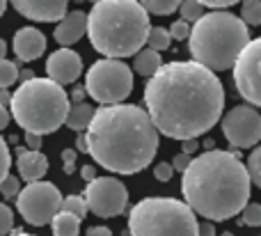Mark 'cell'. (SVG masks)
I'll return each instance as SVG.
<instances>
[{
    "label": "cell",
    "mask_w": 261,
    "mask_h": 236,
    "mask_svg": "<svg viewBox=\"0 0 261 236\" xmlns=\"http://www.w3.org/2000/svg\"><path fill=\"white\" fill-rule=\"evenodd\" d=\"M144 106L158 133L190 140L211 131L225 110V87L211 69L193 62L161 64L144 85Z\"/></svg>",
    "instance_id": "1"
},
{
    "label": "cell",
    "mask_w": 261,
    "mask_h": 236,
    "mask_svg": "<svg viewBox=\"0 0 261 236\" xmlns=\"http://www.w3.org/2000/svg\"><path fill=\"white\" fill-rule=\"evenodd\" d=\"M85 131L87 154L115 174H135L149 168L161 142L147 110L133 103L101 106Z\"/></svg>",
    "instance_id": "2"
},
{
    "label": "cell",
    "mask_w": 261,
    "mask_h": 236,
    "mask_svg": "<svg viewBox=\"0 0 261 236\" xmlns=\"http://www.w3.org/2000/svg\"><path fill=\"white\" fill-rule=\"evenodd\" d=\"M250 186L243 161L220 149L195 156L181 179L186 204L208 223H222L239 216L250 202Z\"/></svg>",
    "instance_id": "3"
},
{
    "label": "cell",
    "mask_w": 261,
    "mask_h": 236,
    "mask_svg": "<svg viewBox=\"0 0 261 236\" xmlns=\"http://www.w3.org/2000/svg\"><path fill=\"white\" fill-rule=\"evenodd\" d=\"M149 14L138 0H99L87 14L92 48L108 60L133 58L147 44Z\"/></svg>",
    "instance_id": "4"
},
{
    "label": "cell",
    "mask_w": 261,
    "mask_h": 236,
    "mask_svg": "<svg viewBox=\"0 0 261 236\" xmlns=\"http://www.w3.org/2000/svg\"><path fill=\"white\" fill-rule=\"evenodd\" d=\"M250 30L241 16L225 9H213L204 14L188 35V50L193 62L216 71H227L234 67L241 50L248 46Z\"/></svg>",
    "instance_id": "5"
},
{
    "label": "cell",
    "mask_w": 261,
    "mask_h": 236,
    "mask_svg": "<svg viewBox=\"0 0 261 236\" xmlns=\"http://www.w3.org/2000/svg\"><path fill=\"white\" fill-rule=\"evenodd\" d=\"M69 94L50 78H30L21 83L9 101V115L25 133L48 136L64 124L69 113Z\"/></svg>",
    "instance_id": "6"
},
{
    "label": "cell",
    "mask_w": 261,
    "mask_h": 236,
    "mask_svg": "<svg viewBox=\"0 0 261 236\" xmlns=\"http://www.w3.org/2000/svg\"><path fill=\"white\" fill-rule=\"evenodd\" d=\"M197 218L174 197H144L130 209V236H197Z\"/></svg>",
    "instance_id": "7"
},
{
    "label": "cell",
    "mask_w": 261,
    "mask_h": 236,
    "mask_svg": "<svg viewBox=\"0 0 261 236\" xmlns=\"http://www.w3.org/2000/svg\"><path fill=\"white\" fill-rule=\"evenodd\" d=\"M85 92L101 106H117L133 92V71L122 60H96L85 76Z\"/></svg>",
    "instance_id": "8"
},
{
    "label": "cell",
    "mask_w": 261,
    "mask_h": 236,
    "mask_svg": "<svg viewBox=\"0 0 261 236\" xmlns=\"http://www.w3.org/2000/svg\"><path fill=\"white\" fill-rule=\"evenodd\" d=\"M16 209L28 225L44 227L62 209V193L50 181H32L18 191Z\"/></svg>",
    "instance_id": "9"
},
{
    "label": "cell",
    "mask_w": 261,
    "mask_h": 236,
    "mask_svg": "<svg viewBox=\"0 0 261 236\" xmlns=\"http://www.w3.org/2000/svg\"><path fill=\"white\" fill-rule=\"evenodd\" d=\"M85 204L99 218L122 216L128 206V191L115 177H96L85 188Z\"/></svg>",
    "instance_id": "10"
},
{
    "label": "cell",
    "mask_w": 261,
    "mask_h": 236,
    "mask_svg": "<svg viewBox=\"0 0 261 236\" xmlns=\"http://www.w3.org/2000/svg\"><path fill=\"white\" fill-rule=\"evenodd\" d=\"M231 69L239 94L248 103L261 106V37L248 41Z\"/></svg>",
    "instance_id": "11"
},
{
    "label": "cell",
    "mask_w": 261,
    "mask_h": 236,
    "mask_svg": "<svg viewBox=\"0 0 261 236\" xmlns=\"http://www.w3.org/2000/svg\"><path fill=\"white\" fill-rule=\"evenodd\" d=\"M222 133L234 149H250L261 140V115L252 106H236L222 115Z\"/></svg>",
    "instance_id": "12"
},
{
    "label": "cell",
    "mask_w": 261,
    "mask_h": 236,
    "mask_svg": "<svg viewBox=\"0 0 261 236\" xmlns=\"http://www.w3.org/2000/svg\"><path fill=\"white\" fill-rule=\"evenodd\" d=\"M46 73L58 85H73L83 73V60L76 50L71 48H58L46 60Z\"/></svg>",
    "instance_id": "13"
},
{
    "label": "cell",
    "mask_w": 261,
    "mask_h": 236,
    "mask_svg": "<svg viewBox=\"0 0 261 236\" xmlns=\"http://www.w3.org/2000/svg\"><path fill=\"white\" fill-rule=\"evenodd\" d=\"M21 16L39 23L62 21L67 14L69 0H7Z\"/></svg>",
    "instance_id": "14"
},
{
    "label": "cell",
    "mask_w": 261,
    "mask_h": 236,
    "mask_svg": "<svg viewBox=\"0 0 261 236\" xmlns=\"http://www.w3.org/2000/svg\"><path fill=\"white\" fill-rule=\"evenodd\" d=\"M14 53L21 62H32V60L41 58L46 50V35L41 30L32 25H25L21 30H16L14 35V44H12Z\"/></svg>",
    "instance_id": "15"
},
{
    "label": "cell",
    "mask_w": 261,
    "mask_h": 236,
    "mask_svg": "<svg viewBox=\"0 0 261 236\" xmlns=\"http://www.w3.org/2000/svg\"><path fill=\"white\" fill-rule=\"evenodd\" d=\"M85 30H87V14L81 12V9H73V12L64 14L62 21H58L53 37L62 48H69L85 35Z\"/></svg>",
    "instance_id": "16"
},
{
    "label": "cell",
    "mask_w": 261,
    "mask_h": 236,
    "mask_svg": "<svg viewBox=\"0 0 261 236\" xmlns=\"http://www.w3.org/2000/svg\"><path fill=\"white\" fill-rule=\"evenodd\" d=\"M16 168L21 174L23 181L32 183V181H41L46 172H48V159L41 151H30L25 147L16 149Z\"/></svg>",
    "instance_id": "17"
},
{
    "label": "cell",
    "mask_w": 261,
    "mask_h": 236,
    "mask_svg": "<svg viewBox=\"0 0 261 236\" xmlns=\"http://www.w3.org/2000/svg\"><path fill=\"white\" fill-rule=\"evenodd\" d=\"M92 117H94V106L90 103H73L69 106V113H67V119H64V124H67L71 131H85L87 126H90Z\"/></svg>",
    "instance_id": "18"
},
{
    "label": "cell",
    "mask_w": 261,
    "mask_h": 236,
    "mask_svg": "<svg viewBox=\"0 0 261 236\" xmlns=\"http://www.w3.org/2000/svg\"><path fill=\"white\" fill-rule=\"evenodd\" d=\"M133 69L140 73V76H153V73L161 69V64H163V60H161V53H156V50H151V48H142V50H138V53L133 55Z\"/></svg>",
    "instance_id": "19"
},
{
    "label": "cell",
    "mask_w": 261,
    "mask_h": 236,
    "mask_svg": "<svg viewBox=\"0 0 261 236\" xmlns=\"http://www.w3.org/2000/svg\"><path fill=\"white\" fill-rule=\"evenodd\" d=\"M50 227H53L55 236H78V232H81V220L73 214L60 211V214H55V218L50 220Z\"/></svg>",
    "instance_id": "20"
},
{
    "label": "cell",
    "mask_w": 261,
    "mask_h": 236,
    "mask_svg": "<svg viewBox=\"0 0 261 236\" xmlns=\"http://www.w3.org/2000/svg\"><path fill=\"white\" fill-rule=\"evenodd\" d=\"M142 9L147 14H156V16H170L174 9H179L181 0H140Z\"/></svg>",
    "instance_id": "21"
},
{
    "label": "cell",
    "mask_w": 261,
    "mask_h": 236,
    "mask_svg": "<svg viewBox=\"0 0 261 236\" xmlns=\"http://www.w3.org/2000/svg\"><path fill=\"white\" fill-rule=\"evenodd\" d=\"M170 32L165 30V28H149V35H147V48L156 50V53H161V50H167L170 48Z\"/></svg>",
    "instance_id": "22"
},
{
    "label": "cell",
    "mask_w": 261,
    "mask_h": 236,
    "mask_svg": "<svg viewBox=\"0 0 261 236\" xmlns=\"http://www.w3.org/2000/svg\"><path fill=\"white\" fill-rule=\"evenodd\" d=\"M241 21L245 25H261V0H243L241 5Z\"/></svg>",
    "instance_id": "23"
},
{
    "label": "cell",
    "mask_w": 261,
    "mask_h": 236,
    "mask_svg": "<svg viewBox=\"0 0 261 236\" xmlns=\"http://www.w3.org/2000/svg\"><path fill=\"white\" fill-rule=\"evenodd\" d=\"M60 211H67V214H73L78 220H83L87 216V204H85V197L83 195H69L62 200V209Z\"/></svg>",
    "instance_id": "24"
},
{
    "label": "cell",
    "mask_w": 261,
    "mask_h": 236,
    "mask_svg": "<svg viewBox=\"0 0 261 236\" xmlns=\"http://www.w3.org/2000/svg\"><path fill=\"white\" fill-rule=\"evenodd\" d=\"M179 12H181V18H184L186 23H195V21H199V18L206 14L197 0H181Z\"/></svg>",
    "instance_id": "25"
},
{
    "label": "cell",
    "mask_w": 261,
    "mask_h": 236,
    "mask_svg": "<svg viewBox=\"0 0 261 236\" xmlns=\"http://www.w3.org/2000/svg\"><path fill=\"white\" fill-rule=\"evenodd\" d=\"M18 81V67L16 62L0 60V90H9V85Z\"/></svg>",
    "instance_id": "26"
},
{
    "label": "cell",
    "mask_w": 261,
    "mask_h": 236,
    "mask_svg": "<svg viewBox=\"0 0 261 236\" xmlns=\"http://www.w3.org/2000/svg\"><path fill=\"white\" fill-rule=\"evenodd\" d=\"M245 168H248V174H250V183L261 188V145L254 147V151H250V159Z\"/></svg>",
    "instance_id": "27"
},
{
    "label": "cell",
    "mask_w": 261,
    "mask_h": 236,
    "mask_svg": "<svg viewBox=\"0 0 261 236\" xmlns=\"http://www.w3.org/2000/svg\"><path fill=\"white\" fill-rule=\"evenodd\" d=\"M241 225H248V227H261V204H257V202L245 204V209L241 211Z\"/></svg>",
    "instance_id": "28"
},
{
    "label": "cell",
    "mask_w": 261,
    "mask_h": 236,
    "mask_svg": "<svg viewBox=\"0 0 261 236\" xmlns=\"http://www.w3.org/2000/svg\"><path fill=\"white\" fill-rule=\"evenodd\" d=\"M14 229V211L0 202V236H7Z\"/></svg>",
    "instance_id": "29"
},
{
    "label": "cell",
    "mask_w": 261,
    "mask_h": 236,
    "mask_svg": "<svg viewBox=\"0 0 261 236\" xmlns=\"http://www.w3.org/2000/svg\"><path fill=\"white\" fill-rule=\"evenodd\" d=\"M18 191H21V183H18V177H14V174H7V177L3 179V183H0V193H3L7 200H12V197L18 195Z\"/></svg>",
    "instance_id": "30"
},
{
    "label": "cell",
    "mask_w": 261,
    "mask_h": 236,
    "mask_svg": "<svg viewBox=\"0 0 261 236\" xmlns=\"http://www.w3.org/2000/svg\"><path fill=\"white\" fill-rule=\"evenodd\" d=\"M9 165H12V154H9V147L5 142V138L0 136V183L9 174Z\"/></svg>",
    "instance_id": "31"
},
{
    "label": "cell",
    "mask_w": 261,
    "mask_h": 236,
    "mask_svg": "<svg viewBox=\"0 0 261 236\" xmlns=\"http://www.w3.org/2000/svg\"><path fill=\"white\" fill-rule=\"evenodd\" d=\"M167 32H170V37H174V39H188L190 23H186L184 18H179V21H174L170 28H167Z\"/></svg>",
    "instance_id": "32"
},
{
    "label": "cell",
    "mask_w": 261,
    "mask_h": 236,
    "mask_svg": "<svg viewBox=\"0 0 261 236\" xmlns=\"http://www.w3.org/2000/svg\"><path fill=\"white\" fill-rule=\"evenodd\" d=\"M153 177H156L158 181L167 183L172 177H174V170H172V165H170V163H158V165H156V170H153Z\"/></svg>",
    "instance_id": "33"
},
{
    "label": "cell",
    "mask_w": 261,
    "mask_h": 236,
    "mask_svg": "<svg viewBox=\"0 0 261 236\" xmlns=\"http://www.w3.org/2000/svg\"><path fill=\"white\" fill-rule=\"evenodd\" d=\"M62 163H64V174H73V170H76V149H64Z\"/></svg>",
    "instance_id": "34"
},
{
    "label": "cell",
    "mask_w": 261,
    "mask_h": 236,
    "mask_svg": "<svg viewBox=\"0 0 261 236\" xmlns=\"http://www.w3.org/2000/svg\"><path fill=\"white\" fill-rule=\"evenodd\" d=\"M202 7H211V9H225V7H231V5L241 3V0H197Z\"/></svg>",
    "instance_id": "35"
},
{
    "label": "cell",
    "mask_w": 261,
    "mask_h": 236,
    "mask_svg": "<svg viewBox=\"0 0 261 236\" xmlns=\"http://www.w3.org/2000/svg\"><path fill=\"white\" fill-rule=\"evenodd\" d=\"M190 161H193V156H188V154H179V156H174V161H172V170L174 172H184L186 168L190 165Z\"/></svg>",
    "instance_id": "36"
},
{
    "label": "cell",
    "mask_w": 261,
    "mask_h": 236,
    "mask_svg": "<svg viewBox=\"0 0 261 236\" xmlns=\"http://www.w3.org/2000/svg\"><path fill=\"white\" fill-rule=\"evenodd\" d=\"M25 149L30 151H39L41 149V136H35V133H25Z\"/></svg>",
    "instance_id": "37"
},
{
    "label": "cell",
    "mask_w": 261,
    "mask_h": 236,
    "mask_svg": "<svg viewBox=\"0 0 261 236\" xmlns=\"http://www.w3.org/2000/svg\"><path fill=\"white\" fill-rule=\"evenodd\" d=\"M197 149H199L197 138H190V140H181V154L193 156V151H197Z\"/></svg>",
    "instance_id": "38"
},
{
    "label": "cell",
    "mask_w": 261,
    "mask_h": 236,
    "mask_svg": "<svg viewBox=\"0 0 261 236\" xmlns=\"http://www.w3.org/2000/svg\"><path fill=\"white\" fill-rule=\"evenodd\" d=\"M197 236H216V225H211L206 220V223H199L197 225Z\"/></svg>",
    "instance_id": "39"
},
{
    "label": "cell",
    "mask_w": 261,
    "mask_h": 236,
    "mask_svg": "<svg viewBox=\"0 0 261 236\" xmlns=\"http://www.w3.org/2000/svg\"><path fill=\"white\" fill-rule=\"evenodd\" d=\"M81 177L85 179L87 183L94 181V179H96V170H94V165H83V168H81Z\"/></svg>",
    "instance_id": "40"
},
{
    "label": "cell",
    "mask_w": 261,
    "mask_h": 236,
    "mask_svg": "<svg viewBox=\"0 0 261 236\" xmlns=\"http://www.w3.org/2000/svg\"><path fill=\"white\" fill-rule=\"evenodd\" d=\"M85 236H113V232H110L106 225H96V227H90V229H87Z\"/></svg>",
    "instance_id": "41"
},
{
    "label": "cell",
    "mask_w": 261,
    "mask_h": 236,
    "mask_svg": "<svg viewBox=\"0 0 261 236\" xmlns=\"http://www.w3.org/2000/svg\"><path fill=\"white\" fill-rule=\"evenodd\" d=\"M85 87H81V85H76L73 87V92H71V96L69 99H73V103H83V99H85Z\"/></svg>",
    "instance_id": "42"
},
{
    "label": "cell",
    "mask_w": 261,
    "mask_h": 236,
    "mask_svg": "<svg viewBox=\"0 0 261 236\" xmlns=\"http://www.w3.org/2000/svg\"><path fill=\"white\" fill-rule=\"evenodd\" d=\"M9 119H12V115H9V110L5 108V106H0V131L9 126Z\"/></svg>",
    "instance_id": "43"
},
{
    "label": "cell",
    "mask_w": 261,
    "mask_h": 236,
    "mask_svg": "<svg viewBox=\"0 0 261 236\" xmlns=\"http://www.w3.org/2000/svg\"><path fill=\"white\" fill-rule=\"evenodd\" d=\"M76 149H78V151H85V154H87V140H85V133H81V136L76 138Z\"/></svg>",
    "instance_id": "44"
},
{
    "label": "cell",
    "mask_w": 261,
    "mask_h": 236,
    "mask_svg": "<svg viewBox=\"0 0 261 236\" xmlns=\"http://www.w3.org/2000/svg\"><path fill=\"white\" fill-rule=\"evenodd\" d=\"M9 101H12V94H9V90H0V106H5V108H7Z\"/></svg>",
    "instance_id": "45"
},
{
    "label": "cell",
    "mask_w": 261,
    "mask_h": 236,
    "mask_svg": "<svg viewBox=\"0 0 261 236\" xmlns=\"http://www.w3.org/2000/svg\"><path fill=\"white\" fill-rule=\"evenodd\" d=\"M18 78L25 83V81H30V78H35V71H30V69H23V71H18Z\"/></svg>",
    "instance_id": "46"
},
{
    "label": "cell",
    "mask_w": 261,
    "mask_h": 236,
    "mask_svg": "<svg viewBox=\"0 0 261 236\" xmlns=\"http://www.w3.org/2000/svg\"><path fill=\"white\" fill-rule=\"evenodd\" d=\"M5 55H7V44H5V39L0 37V60H5Z\"/></svg>",
    "instance_id": "47"
},
{
    "label": "cell",
    "mask_w": 261,
    "mask_h": 236,
    "mask_svg": "<svg viewBox=\"0 0 261 236\" xmlns=\"http://www.w3.org/2000/svg\"><path fill=\"white\" fill-rule=\"evenodd\" d=\"M204 147H206V149L211 151V149H216V142H213L211 138H208V140H204Z\"/></svg>",
    "instance_id": "48"
},
{
    "label": "cell",
    "mask_w": 261,
    "mask_h": 236,
    "mask_svg": "<svg viewBox=\"0 0 261 236\" xmlns=\"http://www.w3.org/2000/svg\"><path fill=\"white\" fill-rule=\"evenodd\" d=\"M5 9H7V0H0V16L5 14Z\"/></svg>",
    "instance_id": "49"
},
{
    "label": "cell",
    "mask_w": 261,
    "mask_h": 236,
    "mask_svg": "<svg viewBox=\"0 0 261 236\" xmlns=\"http://www.w3.org/2000/svg\"><path fill=\"white\" fill-rule=\"evenodd\" d=\"M12 236H35V234H25V232H14Z\"/></svg>",
    "instance_id": "50"
},
{
    "label": "cell",
    "mask_w": 261,
    "mask_h": 236,
    "mask_svg": "<svg viewBox=\"0 0 261 236\" xmlns=\"http://www.w3.org/2000/svg\"><path fill=\"white\" fill-rule=\"evenodd\" d=\"M220 236H234V234H231V232H225V234H220Z\"/></svg>",
    "instance_id": "51"
},
{
    "label": "cell",
    "mask_w": 261,
    "mask_h": 236,
    "mask_svg": "<svg viewBox=\"0 0 261 236\" xmlns=\"http://www.w3.org/2000/svg\"><path fill=\"white\" fill-rule=\"evenodd\" d=\"M90 3H99V0H90Z\"/></svg>",
    "instance_id": "52"
}]
</instances>
